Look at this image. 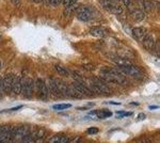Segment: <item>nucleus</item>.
Wrapping results in <instances>:
<instances>
[{"label": "nucleus", "mask_w": 160, "mask_h": 143, "mask_svg": "<svg viewBox=\"0 0 160 143\" xmlns=\"http://www.w3.org/2000/svg\"><path fill=\"white\" fill-rule=\"evenodd\" d=\"M100 79H102L105 82H112L117 84H126L127 80L124 77L122 73H120L117 69L106 67L100 71Z\"/></svg>", "instance_id": "1"}, {"label": "nucleus", "mask_w": 160, "mask_h": 143, "mask_svg": "<svg viewBox=\"0 0 160 143\" xmlns=\"http://www.w3.org/2000/svg\"><path fill=\"white\" fill-rule=\"evenodd\" d=\"M90 84H91V91L93 93H97V94H105V95H110L111 94V89L109 85L107 84V82H105L102 79L97 77H93L90 80Z\"/></svg>", "instance_id": "2"}, {"label": "nucleus", "mask_w": 160, "mask_h": 143, "mask_svg": "<svg viewBox=\"0 0 160 143\" xmlns=\"http://www.w3.org/2000/svg\"><path fill=\"white\" fill-rule=\"evenodd\" d=\"M118 69L123 75H127V76H130L135 79H141L143 77V73L141 72V69L131 63L127 64V65H118Z\"/></svg>", "instance_id": "3"}, {"label": "nucleus", "mask_w": 160, "mask_h": 143, "mask_svg": "<svg viewBox=\"0 0 160 143\" xmlns=\"http://www.w3.org/2000/svg\"><path fill=\"white\" fill-rule=\"evenodd\" d=\"M102 6L108 12L114 14H122L124 12V7L115 0H102Z\"/></svg>", "instance_id": "4"}, {"label": "nucleus", "mask_w": 160, "mask_h": 143, "mask_svg": "<svg viewBox=\"0 0 160 143\" xmlns=\"http://www.w3.org/2000/svg\"><path fill=\"white\" fill-rule=\"evenodd\" d=\"M22 93L26 98H31L34 93V81L31 78L26 77L22 79Z\"/></svg>", "instance_id": "5"}, {"label": "nucleus", "mask_w": 160, "mask_h": 143, "mask_svg": "<svg viewBox=\"0 0 160 143\" xmlns=\"http://www.w3.org/2000/svg\"><path fill=\"white\" fill-rule=\"evenodd\" d=\"M34 90H37V94L42 100H46L48 97V88L46 82L43 79L38 78L34 84Z\"/></svg>", "instance_id": "6"}, {"label": "nucleus", "mask_w": 160, "mask_h": 143, "mask_svg": "<svg viewBox=\"0 0 160 143\" xmlns=\"http://www.w3.org/2000/svg\"><path fill=\"white\" fill-rule=\"evenodd\" d=\"M74 87V89L77 91L81 96H93L94 93L92 92L91 89L89 87H87V84L83 82V80H75L72 84Z\"/></svg>", "instance_id": "7"}, {"label": "nucleus", "mask_w": 160, "mask_h": 143, "mask_svg": "<svg viewBox=\"0 0 160 143\" xmlns=\"http://www.w3.org/2000/svg\"><path fill=\"white\" fill-rule=\"evenodd\" d=\"M76 16L81 22H89L92 18V11L89 7L87 6H80L76 10Z\"/></svg>", "instance_id": "8"}, {"label": "nucleus", "mask_w": 160, "mask_h": 143, "mask_svg": "<svg viewBox=\"0 0 160 143\" xmlns=\"http://www.w3.org/2000/svg\"><path fill=\"white\" fill-rule=\"evenodd\" d=\"M48 91H50V94L53 96L55 98H61V92L59 90L58 85H57V82H56V78L53 77H50L49 80H48Z\"/></svg>", "instance_id": "9"}, {"label": "nucleus", "mask_w": 160, "mask_h": 143, "mask_svg": "<svg viewBox=\"0 0 160 143\" xmlns=\"http://www.w3.org/2000/svg\"><path fill=\"white\" fill-rule=\"evenodd\" d=\"M14 78H15V75L8 74L3 77V79H2V87H3V91L7 93V94H10V93H11Z\"/></svg>", "instance_id": "10"}, {"label": "nucleus", "mask_w": 160, "mask_h": 143, "mask_svg": "<svg viewBox=\"0 0 160 143\" xmlns=\"http://www.w3.org/2000/svg\"><path fill=\"white\" fill-rule=\"evenodd\" d=\"M90 34L95 38H104L108 34V30L102 27H92L90 29Z\"/></svg>", "instance_id": "11"}, {"label": "nucleus", "mask_w": 160, "mask_h": 143, "mask_svg": "<svg viewBox=\"0 0 160 143\" xmlns=\"http://www.w3.org/2000/svg\"><path fill=\"white\" fill-rule=\"evenodd\" d=\"M141 42H142V44H143L144 48L148 49V50H153L154 47H155L154 38L151 34H148V33H146V35L144 36L143 40H142Z\"/></svg>", "instance_id": "12"}, {"label": "nucleus", "mask_w": 160, "mask_h": 143, "mask_svg": "<svg viewBox=\"0 0 160 143\" xmlns=\"http://www.w3.org/2000/svg\"><path fill=\"white\" fill-rule=\"evenodd\" d=\"M146 33H148V31H146L145 28H143V27H136L132 29L133 38H135L136 40L140 41V42L143 40V38L146 35Z\"/></svg>", "instance_id": "13"}, {"label": "nucleus", "mask_w": 160, "mask_h": 143, "mask_svg": "<svg viewBox=\"0 0 160 143\" xmlns=\"http://www.w3.org/2000/svg\"><path fill=\"white\" fill-rule=\"evenodd\" d=\"M12 91L14 92V94H16V95H18L22 93V78L20 77L15 76L14 81H13Z\"/></svg>", "instance_id": "14"}, {"label": "nucleus", "mask_w": 160, "mask_h": 143, "mask_svg": "<svg viewBox=\"0 0 160 143\" xmlns=\"http://www.w3.org/2000/svg\"><path fill=\"white\" fill-rule=\"evenodd\" d=\"M131 15H132L133 19L136 20V22H142V20L144 19V13L142 10L140 9H133V8H131Z\"/></svg>", "instance_id": "15"}, {"label": "nucleus", "mask_w": 160, "mask_h": 143, "mask_svg": "<svg viewBox=\"0 0 160 143\" xmlns=\"http://www.w3.org/2000/svg\"><path fill=\"white\" fill-rule=\"evenodd\" d=\"M96 115L98 119H107L112 115V112L109 110H107V109H102V110L96 111Z\"/></svg>", "instance_id": "16"}, {"label": "nucleus", "mask_w": 160, "mask_h": 143, "mask_svg": "<svg viewBox=\"0 0 160 143\" xmlns=\"http://www.w3.org/2000/svg\"><path fill=\"white\" fill-rule=\"evenodd\" d=\"M142 2H143L142 4H143V9L145 12H151L154 9L155 4L153 0H142Z\"/></svg>", "instance_id": "17"}, {"label": "nucleus", "mask_w": 160, "mask_h": 143, "mask_svg": "<svg viewBox=\"0 0 160 143\" xmlns=\"http://www.w3.org/2000/svg\"><path fill=\"white\" fill-rule=\"evenodd\" d=\"M55 69H56V71L58 72L59 74L61 75V76H63V77H68V75H69V73L68 72V69H66L65 67H63L62 65H56Z\"/></svg>", "instance_id": "18"}, {"label": "nucleus", "mask_w": 160, "mask_h": 143, "mask_svg": "<svg viewBox=\"0 0 160 143\" xmlns=\"http://www.w3.org/2000/svg\"><path fill=\"white\" fill-rule=\"evenodd\" d=\"M71 107H72L71 104H60V105L52 106V108L55 109V110H64V109H68Z\"/></svg>", "instance_id": "19"}, {"label": "nucleus", "mask_w": 160, "mask_h": 143, "mask_svg": "<svg viewBox=\"0 0 160 143\" xmlns=\"http://www.w3.org/2000/svg\"><path fill=\"white\" fill-rule=\"evenodd\" d=\"M22 143H35V139L31 135H27L22 139Z\"/></svg>", "instance_id": "20"}, {"label": "nucleus", "mask_w": 160, "mask_h": 143, "mask_svg": "<svg viewBox=\"0 0 160 143\" xmlns=\"http://www.w3.org/2000/svg\"><path fill=\"white\" fill-rule=\"evenodd\" d=\"M45 136V130L44 129H38L37 131H35V134H34V139H38V140H41L42 138Z\"/></svg>", "instance_id": "21"}, {"label": "nucleus", "mask_w": 160, "mask_h": 143, "mask_svg": "<svg viewBox=\"0 0 160 143\" xmlns=\"http://www.w3.org/2000/svg\"><path fill=\"white\" fill-rule=\"evenodd\" d=\"M75 10H76V6H69V7H68V8H65V12H64V15L65 16H69V15L73 13Z\"/></svg>", "instance_id": "22"}, {"label": "nucleus", "mask_w": 160, "mask_h": 143, "mask_svg": "<svg viewBox=\"0 0 160 143\" xmlns=\"http://www.w3.org/2000/svg\"><path fill=\"white\" fill-rule=\"evenodd\" d=\"M78 0H62V4H63L65 8H68L69 6H74V4L77 3Z\"/></svg>", "instance_id": "23"}, {"label": "nucleus", "mask_w": 160, "mask_h": 143, "mask_svg": "<svg viewBox=\"0 0 160 143\" xmlns=\"http://www.w3.org/2000/svg\"><path fill=\"white\" fill-rule=\"evenodd\" d=\"M98 131H99V129L97 128V127H90V128L87 129L88 135H96V134H98Z\"/></svg>", "instance_id": "24"}, {"label": "nucleus", "mask_w": 160, "mask_h": 143, "mask_svg": "<svg viewBox=\"0 0 160 143\" xmlns=\"http://www.w3.org/2000/svg\"><path fill=\"white\" fill-rule=\"evenodd\" d=\"M61 137H62V135H56V136H53L49 140V143H59L61 140Z\"/></svg>", "instance_id": "25"}, {"label": "nucleus", "mask_w": 160, "mask_h": 143, "mask_svg": "<svg viewBox=\"0 0 160 143\" xmlns=\"http://www.w3.org/2000/svg\"><path fill=\"white\" fill-rule=\"evenodd\" d=\"M118 114V118H121V116H122V118H124V116H130L131 114H132V112H124V111H118L117 112Z\"/></svg>", "instance_id": "26"}, {"label": "nucleus", "mask_w": 160, "mask_h": 143, "mask_svg": "<svg viewBox=\"0 0 160 143\" xmlns=\"http://www.w3.org/2000/svg\"><path fill=\"white\" fill-rule=\"evenodd\" d=\"M48 2H49V4L51 7H57L61 3L62 0H48Z\"/></svg>", "instance_id": "27"}, {"label": "nucleus", "mask_w": 160, "mask_h": 143, "mask_svg": "<svg viewBox=\"0 0 160 143\" xmlns=\"http://www.w3.org/2000/svg\"><path fill=\"white\" fill-rule=\"evenodd\" d=\"M59 143H69V138L66 137V136H62Z\"/></svg>", "instance_id": "28"}, {"label": "nucleus", "mask_w": 160, "mask_h": 143, "mask_svg": "<svg viewBox=\"0 0 160 143\" xmlns=\"http://www.w3.org/2000/svg\"><path fill=\"white\" fill-rule=\"evenodd\" d=\"M91 107H93V103L89 104V105H86V107H80V108H77L78 110H88V109H90Z\"/></svg>", "instance_id": "29"}, {"label": "nucleus", "mask_w": 160, "mask_h": 143, "mask_svg": "<svg viewBox=\"0 0 160 143\" xmlns=\"http://www.w3.org/2000/svg\"><path fill=\"white\" fill-rule=\"evenodd\" d=\"M2 93H3V87H2V79H0V100L2 98Z\"/></svg>", "instance_id": "30"}, {"label": "nucleus", "mask_w": 160, "mask_h": 143, "mask_svg": "<svg viewBox=\"0 0 160 143\" xmlns=\"http://www.w3.org/2000/svg\"><path fill=\"white\" fill-rule=\"evenodd\" d=\"M145 118H146L145 114H144V113H140V114L138 115V118H137V120H138V121H142V120H144Z\"/></svg>", "instance_id": "31"}, {"label": "nucleus", "mask_w": 160, "mask_h": 143, "mask_svg": "<svg viewBox=\"0 0 160 143\" xmlns=\"http://www.w3.org/2000/svg\"><path fill=\"white\" fill-rule=\"evenodd\" d=\"M22 106L20 105V106H17V107H15V108L10 109V110H8V111H16V110H19V109H22Z\"/></svg>", "instance_id": "32"}, {"label": "nucleus", "mask_w": 160, "mask_h": 143, "mask_svg": "<svg viewBox=\"0 0 160 143\" xmlns=\"http://www.w3.org/2000/svg\"><path fill=\"white\" fill-rule=\"evenodd\" d=\"M12 2L15 4V6H18V4L20 3V0H12Z\"/></svg>", "instance_id": "33"}, {"label": "nucleus", "mask_w": 160, "mask_h": 143, "mask_svg": "<svg viewBox=\"0 0 160 143\" xmlns=\"http://www.w3.org/2000/svg\"><path fill=\"white\" fill-rule=\"evenodd\" d=\"M84 69H93L94 67H93L92 65H89V64H88V65H84Z\"/></svg>", "instance_id": "34"}, {"label": "nucleus", "mask_w": 160, "mask_h": 143, "mask_svg": "<svg viewBox=\"0 0 160 143\" xmlns=\"http://www.w3.org/2000/svg\"><path fill=\"white\" fill-rule=\"evenodd\" d=\"M108 104H111V105H120V103H118V101H109Z\"/></svg>", "instance_id": "35"}, {"label": "nucleus", "mask_w": 160, "mask_h": 143, "mask_svg": "<svg viewBox=\"0 0 160 143\" xmlns=\"http://www.w3.org/2000/svg\"><path fill=\"white\" fill-rule=\"evenodd\" d=\"M32 2H35V3H38V2H42L43 0H31Z\"/></svg>", "instance_id": "36"}, {"label": "nucleus", "mask_w": 160, "mask_h": 143, "mask_svg": "<svg viewBox=\"0 0 160 143\" xmlns=\"http://www.w3.org/2000/svg\"><path fill=\"white\" fill-rule=\"evenodd\" d=\"M159 107L158 106H151V107H149V109H158Z\"/></svg>", "instance_id": "37"}, {"label": "nucleus", "mask_w": 160, "mask_h": 143, "mask_svg": "<svg viewBox=\"0 0 160 143\" xmlns=\"http://www.w3.org/2000/svg\"><path fill=\"white\" fill-rule=\"evenodd\" d=\"M130 104H131V105H135V106H138L139 105L138 103H130Z\"/></svg>", "instance_id": "38"}, {"label": "nucleus", "mask_w": 160, "mask_h": 143, "mask_svg": "<svg viewBox=\"0 0 160 143\" xmlns=\"http://www.w3.org/2000/svg\"><path fill=\"white\" fill-rule=\"evenodd\" d=\"M9 143H16V142H14V141H13V140H11V141H10Z\"/></svg>", "instance_id": "39"}, {"label": "nucleus", "mask_w": 160, "mask_h": 143, "mask_svg": "<svg viewBox=\"0 0 160 143\" xmlns=\"http://www.w3.org/2000/svg\"><path fill=\"white\" fill-rule=\"evenodd\" d=\"M0 67H1V61H0Z\"/></svg>", "instance_id": "40"}]
</instances>
